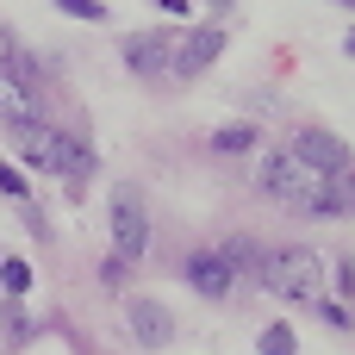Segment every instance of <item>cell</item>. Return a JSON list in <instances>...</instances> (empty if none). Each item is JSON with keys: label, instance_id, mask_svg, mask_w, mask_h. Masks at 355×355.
<instances>
[{"label": "cell", "instance_id": "obj_1", "mask_svg": "<svg viewBox=\"0 0 355 355\" xmlns=\"http://www.w3.org/2000/svg\"><path fill=\"white\" fill-rule=\"evenodd\" d=\"M256 281H262L268 293H281L287 306H312V300H324V256L306 250V243L268 250L262 268H256Z\"/></svg>", "mask_w": 355, "mask_h": 355}, {"label": "cell", "instance_id": "obj_2", "mask_svg": "<svg viewBox=\"0 0 355 355\" xmlns=\"http://www.w3.org/2000/svg\"><path fill=\"white\" fill-rule=\"evenodd\" d=\"M318 168H306L293 150H275L268 162H262V193L275 200V206H293V212H312V200H318Z\"/></svg>", "mask_w": 355, "mask_h": 355}, {"label": "cell", "instance_id": "obj_3", "mask_svg": "<svg viewBox=\"0 0 355 355\" xmlns=\"http://www.w3.org/2000/svg\"><path fill=\"white\" fill-rule=\"evenodd\" d=\"M112 256L119 262H144L150 256V218L131 193H112Z\"/></svg>", "mask_w": 355, "mask_h": 355}, {"label": "cell", "instance_id": "obj_4", "mask_svg": "<svg viewBox=\"0 0 355 355\" xmlns=\"http://www.w3.org/2000/svg\"><path fill=\"white\" fill-rule=\"evenodd\" d=\"M218 56H225V25H193V31L181 37V50L168 56V69L187 81V75H206Z\"/></svg>", "mask_w": 355, "mask_h": 355}, {"label": "cell", "instance_id": "obj_5", "mask_svg": "<svg viewBox=\"0 0 355 355\" xmlns=\"http://www.w3.org/2000/svg\"><path fill=\"white\" fill-rule=\"evenodd\" d=\"M293 156H300L306 168H318V175H343V168H349V144H343L337 131H300V137H293Z\"/></svg>", "mask_w": 355, "mask_h": 355}, {"label": "cell", "instance_id": "obj_6", "mask_svg": "<svg viewBox=\"0 0 355 355\" xmlns=\"http://www.w3.org/2000/svg\"><path fill=\"white\" fill-rule=\"evenodd\" d=\"M187 287H193L200 300H225V293H231V268L218 262V250H193V256H187Z\"/></svg>", "mask_w": 355, "mask_h": 355}, {"label": "cell", "instance_id": "obj_7", "mask_svg": "<svg viewBox=\"0 0 355 355\" xmlns=\"http://www.w3.org/2000/svg\"><path fill=\"white\" fill-rule=\"evenodd\" d=\"M131 337H137L144 349H162V343L175 337V312L156 306V300H131Z\"/></svg>", "mask_w": 355, "mask_h": 355}, {"label": "cell", "instance_id": "obj_8", "mask_svg": "<svg viewBox=\"0 0 355 355\" xmlns=\"http://www.w3.org/2000/svg\"><path fill=\"white\" fill-rule=\"evenodd\" d=\"M94 144L81 137V131H56V175H69V181H87L94 175Z\"/></svg>", "mask_w": 355, "mask_h": 355}, {"label": "cell", "instance_id": "obj_9", "mask_svg": "<svg viewBox=\"0 0 355 355\" xmlns=\"http://www.w3.org/2000/svg\"><path fill=\"white\" fill-rule=\"evenodd\" d=\"M125 62H131L137 75H162V69H168V44H162L156 31H144V37L125 44Z\"/></svg>", "mask_w": 355, "mask_h": 355}, {"label": "cell", "instance_id": "obj_10", "mask_svg": "<svg viewBox=\"0 0 355 355\" xmlns=\"http://www.w3.org/2000/svg\"><path fill=\"white\" fill-rule=\"evenodd\" d=\"M6 75H12L31 100L44 94V69H37V56H31V50H19V44H6Z\"/></svg>", "mask_w": 355, "mask_h": 355}, {"label": "cell", "instance_id": "obj_11", "mask_svg": "<svg viewBox=\"0 0 355 355\" xmlns=\"http://www.w3.org/2000/svg\"><path fill=\"white\" fill-rule=\"evenodd\" d=\"M0 119H6V125H19V119H37V100H31V94L12 81L6 69H0Z\"/></svg>", "mask_w": 355, "mask_h": 355}, {"label": "cell", "instance_id": "obj_12", "mask_svg": "<svg viewBox=\"0 0 355 355\" xmlns=\"http://www.w3.org/2000/svg\"><path fill=\"white\" fill-rule=\"evenodd\" d=\"M250 144H256L250 125H218V131H212V150H225V156H243Z\"/></svg>", "mask_w": 355, "mask_h": 355}, {"label": "cell", "instance_id": "obj_13", "mask_svg": "<svg viewBox=\"0 0 355 355\" xmlns=\"http://www.w3.org/2000/svg\"><path fill=\"white\" fill-rule=\"evenodd\" d=\"M218 262H225V268H231V281H237V275H250V268H262V262H256V250H250V243H243V237H231V243H225V250H218Z\"/></svg>", "mask_w": 355, "mask_h": 355}, {"label": "cell", "instance_id": "obj_14", "mask_svg": "<svg viewBox=\"0 0 355 355\" xmlns=\"http://www.w3.org/2000/svg\"><path fill=\"white\" fill-rule=\"evenodd\" d=\"M0 287H6L12 300L31 293V262H25V256H6V262H0Z\"/></svg>", "mask_w": 355, "mask_h": 355}, {"label": "cell", "instance_id": "obj_15", "mask_svg": "<svg viewBox=\"0 0 355 355\" xmlns=\"http://www.w3.org/2000/svg\"><path fill=\"white\" fill-rule=\"evenodd\" d=\"M293 349H300V337H293L287 324H268V331L256 337V355H293Z\"/></svg>", "mask_w": 355, "mask_h": 355}, {"label": "cell", "instance_id": "obj_16", "mask_svg": "<svg viewBox=\"0 0 355 355\" xmlns=\"http://www.w3.org/2000/svg\"><path fill=\"white\" fill-rule=\"evenodd\" d=\"M0 193H6V200H25V193H31V181H25L12 162H0Z\"/></svg>", "mask_w": 355, "mask_h": 355}, {"label": "cell", "instance_id": "obj_17", "mask_svg": "<svg viewBox=\"0 0 355 355\" xmlns=\"http://www.w3.org/2000/svg\"><path fill=\"white\" fill-rule=\"evenodd\" d=\"M56 6H62L69 19H94V25L106 19V6H100V0H56Z\"/></svg>", "mask_w": 355, "mask_h": 355}, {"label": "cell", "instance_id": "obj_18", "mask_svg": "<svg viewBox=\"0 0 355 355\" xmlns=\"http://www.w3.org/2000/svg\"><path fill=\"white\" fill-rule=\"evenodd\" d=\"M125 268H131V262H119V256H106V262H100V287H125Z\"/></svg>", "mask_w": 355, "mask_h": 355}, {"label": "cell", "instance_id": "obj_19", "mask_svg": "<svg viewBox=\"0 0 355 355\" xmlns=\"http://www.w3.org/2000/svg\"><path fill=\"white\" fill-rule=\"evenodd\" d=\"M162 12H187V0H162Z\"/></svg>", "mask_w": 355, "mask_h": 355}, {"label": "cell", "instance_id": "obj_20", "mask_svg": "<svg viewBox=\"0 0 355 355\" xmlns=\"http://www.w3.org/2000/svg\"><path fill=\"white\" fill-rule=\"evenodd\" d=\"M349 56H355V31H349Z\"/></svg>", "mask_w": 355, "mask_h": 355}]
</instances>
